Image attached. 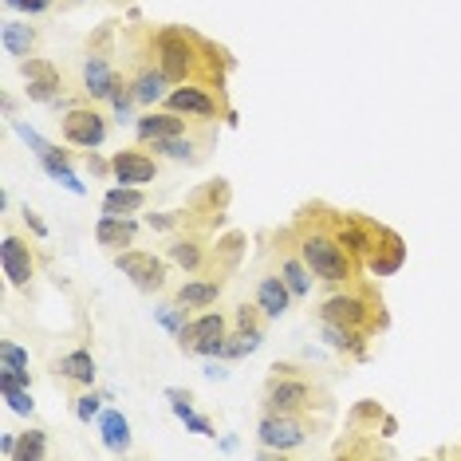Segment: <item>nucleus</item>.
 Instances as JSON below:
<instances>
[{
  "instance_id": "obj_12",
  "label": "nucleus",
  "mask_w": 461,
  "mask_h": 461,
  "mask_svg": "<svg viewBox=\"0 0 461 461\" xmlns=\"http://www.w3.org/2000/svg\"><path fill=\"white\" fill-rule=\"evenodd\" d=\"M272 264L281 268V276L288 281L296 300H304V296L312 292V268L304 264L300 248H296V241H292V229H284V233L272 237Z\"/></svg>"
},
{
  "instance_id": "obj_14",
  "label": "nucleus",
  "mask_w": 461,
  "mask_h": 461,
  "mask_svg": "<svg viewBox=\"0 0 461 461\" xmlns=\"http://www.w3.org/2000/svg\"><path fill=\"white\" fill-rule=\"evenodd\" d=\"M209 256H214V245H209V233H201V229H186V233L166 248V261L186 268V272H205Z\"/></svg>"
},
{
  "instance_id": "obj_19",
  "label": "nucleus",
  "mask_w": 461,
  "mask_h": 461,
  "mask_svg": "<svg viewBox=\"0 0 461 461\" xmlns=\"http://www.w3.org/2000/svg\"><path fill=\"white\" fill-rule=\"evenodd\" d=\"M44 36L36 24H24V21H8L4 24V47L8 55H16V60H32L36 52H40Z\"/></svg>"
},
{
  "instance_id": "obj_8",
  "label": "nucleus",
  "mask_w": 461,
  "mask_h": 461,
  "mask_svg": "<svg viewBox=\"0 0 461 461\" xmlns=\"http://www.w3.org/2000/svg\"><path fill=\"white\" fill-rule=\"evenodd\" d=\"M229 331H233V320H229L225 312H201L194 320L186 323V328L178 331L181 339V351H194V355H221L225 348Z\"/></svg>"
},
{
  "instance_id": "obj_28",
  "label": "nucleus",
  "mask_w": 461,
  "mask_h": 461,
  "mask_svg": "<svg viewBox=\"0 0 461 461\" xmlns=\"http://www.w3.org/2000/svg\"><path fill=\"white\" fill-rule=\"evenodd\" d=\"M95 410H99V398H95V395H83V398H80V418L88 422V418L95 415Z\"/></svg>"
},
{
  "instance_id": "obj_2",
  "label": "nucleus",
  "mask_w": 461,
  "mask_h": 461,
  "mask_svg": "<svg viewBox=\"0 0 461 461\" xmlns=\"http://www.w3.org/2000/svg\"><path fill=\"white\" fill-rule=\"evenodd\" d=\"M292 241L300 248L304 264L312 268L315 281L323 284H351L355 276H359V261L348 253V245L339 241V233H335L331 225V209L328 205H304L300 217L292 221Z\"/></svg>"
},
{
  "instance_id": "obj_7",
  "label": "nucleus",
  "mask_w": 461,
  "mask_h": 461,
  "mask_svg": "<svg viewBox=\"0 0 461 461\" xmlns=\"http://www.w3.org/2000/svg\"><path fill=\"white\" fill-rule=\"evenodd\" d=\"M162 107L189 114V119H205V122H229L233 119L229 91L205 88V83H181V88H170V95L162 99Z\"/></svg>"
},
{
  "instance_id": "obj_23",
  "label": "nucleus",
  "mask_w": 461,
  "mask_h": 461,
  "mask_svg": "<svg viewBox=\"0 0 461 461\" xmlns=\"http://www.w3.org/2000/svg\"><path fill=\"white\" fill-rule=\"evenodd\" d=\"M103 438H107V446L119 454V449H127V441H130V426H127V418L122 415H107L103 418Z\"/></svg>"
},
{
  "instance_id": "obj_22",
  "label": "nucleus",
  "mask_w": 461,
  "mask_h": 461,
  "mask_svg": "<svg viewBox=\"0 0 461 461\" xmlns=\"http://www.w3.org/2000/svg\"><path fill=\"white\" fill-rule=\"evenodd\" d=\"M261 348V335H253V331H229V339H225V348H221V359H241V355L248 351H256Z\"/></svg>"
},
{
  "instance_id": "obj_24",
  "label": "nucleus",
  "mask_w": 461,
  "mask_h": 461,
  "mask_svg": "<svg viewBox=\"0 0 461 461\" xmlns=\"http://www.w3.org/2000/svg\"><path fill=\"white\" fill-rule=\"evenodd\" d=\"M4 382V398L13 402V410H21V415H32V395H28L24 382H13V379H0Z\"/></svg>"
},
{
  "instance_id": "obj_17",
  "label": "nucleus",
  "mask_w": 461,
  "mask_h": 461,
  "mask_svg": "<svg viewBox=\"0 0 461 461\" xmlns=\"http://www.w3.org/2000/svg\"><path fill=\"white\" fill-rule=\"evenodd\" d=\"M292 300L296 296H292V288H288V281L281 276V268L268 264L261 272V281H256V304H261V312L268 315V320H281Z\"/></svg>"
},
{
  "instance_id": "obj_13",
  "label": "nucleus",
  "mask_w": 461,
  "mask_h": 461,
  "mask_svg": "<svg viewBox=\"0 0 461 461\" xmlns=\"http://www.w3.org/2000/svg\"><path fill=\"white\" fill-rule=\"evenodd\" d=\"M111 174L119 186H150V181H158V174H162V162H158V154H150V147L142 142V147L114 154Z\"/></svg>"
},
{
  "instance_id": "obj_9",
  "label": "nucleus",
  "mask_w": 461,
  "mask_h": 461,
  "mask_svg": "<svg viewBox=\"0 0 461 461\" xmlns=\"http://www.w3.org/2000/svg\"><path fill=\"white\" fill-rule=\"evenodd\" d=\"M0 264H4L8 284H13V288H28L36 276H40L44 256H40V248H36V241H28V237H21V233H13V229H8L4 241H0Z\"/></svg>"
},
{
  "instance_id": "obj_25",
  "label": "nucleus",
  "mask_w": 461,
  "mask_h": 461,
  "mask_svg": "<svg viewBox=\"0 0 461 461\" xmlns=\"http://www.w3.org/2000/svg\"><path fill=\"white\" fill-rule=\"evenodd\" d=\"M21 461H32V457H44V430H32V434H24L21 441H16V454Z\"/></svg>"
},
{
  "instance_id": "obj_3",
  "label": "nucleus",
  "mask_w": 461,
  "mask_h": 461,
  "mask_svg": "<svg viewBox=\"0 0 461 461\" xmlns=\"http://www.w3.org/2000/svg\"><path fill=\"white\" fill-rule=\"evenodd\" d=\"M264 415H328L331 390L292 363H276L264 382Z\"/></svg>"
},
{
  "instance_id": "obj_1",
  "label": "nucleus",
  "mask_w": 461,
  "mask_h": 461,
  "mask_svg": "<svg viewBox=\"0 0 461 461\" xmlns=\"http://www.w3.org/2000/svg\"><path fill=\"white\" fill-rule=\"evenodd\" d=\"M138 36L174 88H181V83H205V88L225 91V71H229L225 47H217L214 40H205L201 32L181 24H158V28L138 24Z\"/></svg>"
},
{
  "instance_id": "obj_15",
  "label": "nucleus",
  "mask_w": 461,
  "mask_h": 461,
  "mask_svg": "<svg viewBox=\"0 0 461 461\" xmlns=\"http://www.w3.org/2000/svg\"><path fill=\"white\" fill-rule=\"evenodd\" d=\"M21 71H24V80H28V95L32 99H40V103H60L63 99V91H67V83H63V71H55L47 60H24L21 63Z\"/></svg>"
},
{
  "instance_id": "obj_10",
  "label": "nucleus",
  "mask_w": 461,
  "mask_h": 461,
  "mask_svg": "<svg viewBox=\"0 0 461 461\" xmlns=\"http://www.w3.org/2000/svg\"><path fill=\"white\" fill-rule=\"evenodd\" d=\"M60 134H63V142H71V147L95 150L107 142V114L99 107H91V103H75V107L63 111Z\"/></svg>"
},
{
  "instance_id": "obj_11",
  "label": "nucleus",
  "mask_w": 461,
  "mask_h": 461,
  "mask_svg": "<svg viewBox=\"0 0 461 461\" xmlns=\"http://www.w3.org/2000/svg\"><path fill=\"white\" fill-rule=\"evenodd\" d=\"M114 264L130 276V284L138 288V292H166V261H162V256L130 245V248H122V253H114Z\"/></svg>"
},
{
  "instance_id": "obj_5",
  "label": "nucleus",
  "mask_w": 461,
  "mask_h": 461,
  "mask_svg": "<svg viewBox=\"0 0 461 461\" xmlns=\"http://www.w3.org/2000/svg\"><path fill=\"white\" fill-rule=\"evenodd\" d=\"M122 71H114V52H111V28H103L99 36L88 44L80 60V91L88 99H99V103H111V91L119 83Z\"/></svg>"
},
{
  "instance_id": "obj_18",
  "label": "nucleus",
  "mask_w": 461,
  "mask_h": 461,
  "mask_svg": "<svg viewBox=\"0 0 461 461\" xmlns=\"http://www.w3.org/2000/svg\"><path fill=\"white\" fill-rule=\"evenodd\" d=\"M134 237H138V225H134L130 217L103 214L99 225H95V241H99L103 248H111V253H122V248H130Z\"/></svg>"
},
{
  "instance_id": "obj_27",
  "label": "nucleus",
  "mask_w": 461,
  "mask_h": 461,
  "mask_svg": "<svg viewBox=\"0 0 461 461\" xmlns=\"http://www.w3.org/2000/svg\"><path fill=\"white\" fill-rule=\"evenodd\" d=\"M8 8H16V13H28V16H40V13H52L55 0H8Z\"/></svg>"
},
{
  "instance_id": "obj_20",
  "label": "nucleus",
  "mask_w": 461,
  "mask_h": 461,
  "mask_svg": "<svg viewBox=\"0 0 461 461\" xmlns=\"http://www.w3.org/2000/svg\"><path fill=\"white\" fill-rule=\"evenodd\" d=\"M147 205H150V194L142 186H114L103 197V214H114V217H130Z\"/></svg>"
},
{
  "instance_id": "obj_21",
  "label": "nucleus",
  "mask_w": 461,
  "mask_h": 461,
  "mask_svg": "<svg viewBox=\"0 0 461 461\" xmlns=\"http://www.w3.org/2000/svg\"><path fill=\"white\" fill-rule=\"evenodd\" d=\"M55 374H60L63 382H71V387H91L95 359H91L88 351H71V355H63V359L55 363Z\"/></svg>"
},
{
  "instance_id": "obj_26",
  "label": "nucleus",
  "mask_w": 461,
  "mask_h": 461,
  "mask_svg": "<svg viewBox=\"0 0 461 461\" xmlns=\"http://www.w3.org/2000/svg\"><path fill=\"white\" fill-rule=\"evenodd\" d=\"M0 359H4V371H24L28 367V355L16 348V343H0Z\"/></svg>"
},
{
  "instance_id": "obj_16",
  "label": "nucleus",
  "mask_w": 461,
  "mask_h": 461,
  "mask_svg": "<svg viewBox=\"0 0 461 461\" xmlns=\"http://www.w3.org/2000/svg\"><path fill=\"white\" fill-rule=\"evenodd\" d=\"M225 281H229V276L201 272L197 281H186L181 288H174L170 304H178L181 312H197V307H209V304H217V300H221V292H225Z\"/></svg>"
},
{
  "instance_id": "obj_6",
  "label": "nucleus",
  "mask_w": 461,
  "mask_h": 461,
  "mask_svg": "<svg viewBox=\"0 0 461 461\" xmlns=\"http://www.w3.org/2000/svg\"><path fill=\"white\" fill-rule=\"evenodd\" d=\"M320 430L323 422H315L312 415H264L256 426V438L268 454H292V449H304L307 441H315Z\"/></svg>"
},
{
  "instance_id": "obj_4",
  "label": "nucleus",
  "mask_w": 461,
  "mask_h": 461,
  "mask_svg": "<svg viewBox=\"0 0 461 461\" xmlns=\"http://www.w3.org/2000/svg\"><path fill=\"white\" fill-rule=\"evenodd\" d=\"M320 323H339V328L367 335V339L379 335L387 328V307H382L379 288L355 276L351 284H343V292H331L320 304Z\"/></svg>"
}]
</instances>
